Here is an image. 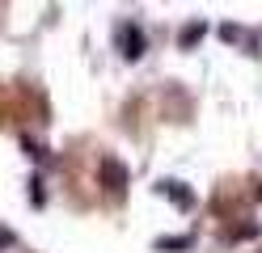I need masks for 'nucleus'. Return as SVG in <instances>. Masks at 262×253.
Returning a JSON list of instances; mask_svg holds the SVG:
<instances>
[{"label":"nucleus","instance_id":"f257e3e1","mask_svg":"<svg viewBox=\"0 0 262 253\" xmlns=\"http://www.w3.org/2000/svg\"><path fill=\"white\" fill-rule=\"evenodd\" d=\"M102 181L110 186V194H123V186H127V169L119 160H102Z\"/></svg>","mask_w":262,"mask_h":253},{"label":"nucleus","instance_id":"f03ea898","mask_svg":"<svg viewBox=\"0 0 262 253\" xmlns=\"http://www.w3.org/2000/svg\"><path fill=\"white\" fill-rule=\"evenodd\" d=\"M119 38H123V55H127V59H140V55H144V34H140L136 26H123Z\"/></svg>","mask_w":262,"mask_h":253},{"label":"nucleus","instance_id":"7ed1b4c3","mask_svg":"<svg viewBox=\"0 0 262 253\" xmlns=\"http://www.w3.org/2000/svg\"><path fill=\"white\" fill-rule=\"evenodd\" d=\"M220 38L224 42H241V47H250V51H258V38H250L241 26H220Z\"/></svg>","mask_w":262,"mask_h":253},{"label":"nucleus","instance_id":"20e7f679","mask_svg":"<svg viewBox=\"0 0 262 253\" xmlns=\"http://www.w3.org/2000/svg\"><path fill=\"white\" fill-rule=\"evenodd\" d=\"M199 38H203V21H194V26H186V30H182V38H178V42H182V47H194Z\"/></svg>","mask_w":262,"mask_h":253}]
</instances>
